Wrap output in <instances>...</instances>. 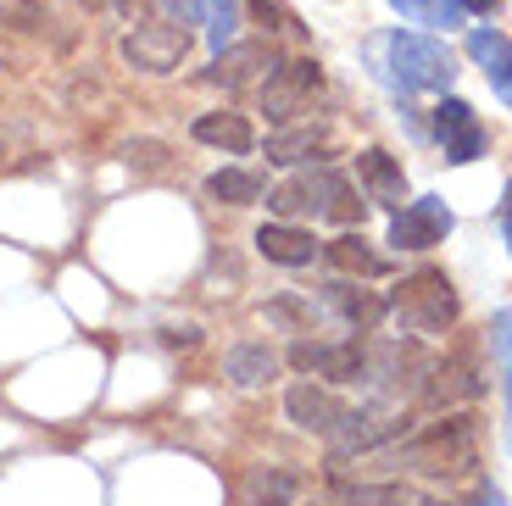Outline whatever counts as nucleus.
<instances>
[{
	"mask_svg": "<svg viewBox=\"0 0 512 506\" xmlns=\"http://www.w3.org/2000/svg\"><path fill=\"white\" fill-rule=\"evenodd\" d=\"M401 12V23H423V28H462L468 23V0H390Z\"/></svg>",
	"mask_w": 512,
	"mask_h": 506,
	"instance_id": "obj_23",
	"label": "nucleus"
},
{
	"mask_svg": "<svg viewBox=\"0 0 512 506\" xmlns=\"http://www.w3.org/2000/svg\"><path fill=\"white\" fill-rule=\"evenodd\" d=\"M312 156H329V128L323 123H295V128H279L268 140V162H279V167H301V162H312Z\"/></svg>",
	"mask_w": 512,
	"mask_h": 506,
	"instance_id": "obj_15",
	"label": "nucleus"
},
{
	"mask_svg": "<svg viewBox=\"0 0 512 506\" xmlns=\"http://www.w3.org/2000/svg\"><path fill=\"white\" fill-rule=\"evenodd\" d=\"M323 89V73L318 62H279L268 78H262V112L273 117V123H295L301 112H312V95Z\"/></svg>",
	"mask_w": 512,
	"mask_h": 506,
	"instance_id": "obj_5",
	"label": "nucleus"
},
{
	"mask_svg": "<svg viewBox=\"0 0 512 506\" xmlns=\"http://www.w3.org/2000/svg\"><path fill=\"white\" fill-rule=\"evenodd\" d=\"M262 62L273 67V45H234V51H218V62H212V73H206V84L240 89V84H251V78L262 73Z\"/></svg>",
	"mask_w": 512,
	"mask_h": 506,
	"instance_id": "obj_20",
	"label": "nucleus"
},
{
	"mask_svg": "<svg viewBox=\"0 0 512 506\" xmlns=\"http://www.w3.org/2000/svg\"><path fill=\"white\" fill-rule=\"evenodd\" d=\"M490 340H496V351L512 356V306H507V312H496V323H490Z\"/></svg>",
	"mask_w": 512,
	"mask_h": 506,
	"instance_id": "obj_27",
	"label": "nucleus"
},
{
	"mask_svg": "<svg viewBox=\"0 0 512 506\" xmlns=\"http://www.w3.org/2000/svg\"><path fill=\"white\" fill-rule=\"evenodd\" d=\"M273 367H279V356H273L268 345L245 340V345H234V351L223 356V379H229L234 390H262V384L273 379Z\"/></svg>",
	"mask_w": 512,
	"mask_h": 506,
	"instance_id": "obj_18",
	"label": "nucleus"
},
{
	"mask_svg": "<svg viewBox=\"0 0 512 506\" xmlns=\"http://www.w3.org/2000/svg\"><path fill=\"white\" fill-rule=\"evenodd\" d=\"M401 434V418L390 412V406H357V412H346V418L334 423V456H351V451H373V445L396 440Z\"/></svg>",
	"mask_w": 512,
	"mask_h": 506,
	"instance_id": "obj_10",
	"label": "nucleus"
},
{
	"mask_svg": "<svg viewBox=\"0 0 512 506\" xmlns=\"http://www.w3.org/2000/svg\"><path fill=\"white\" fill-rule=\"evenodd\" d=\"M256 251L268 256V262H279V267H312V256H318L323 245L295 223H262L256 228Z\"/></svg>",
	"mask_w": 512,
	"mask_h": 506,
	"instance_id": "obj_13",
	"label": "nucleus"
},
{
	"mask_svg": "<svg viewBox=\"0 0 512 506\" xmlns=\"http://www.w3.org/2000/svg\"><path fill=\"white\" fill-rule=\"evenodd\" d=\"M474 456H479V429H474V418L457 412V418L429 423V429L407 445V468L435 473V479H457V473L474 468Z\"/></svg>",
	"mask_w": 512,
	"mask_h": 506,
	"instance_id": "obj_4",
	"label": "nucleus"
},
{
	"mask_svg": "<svg viewBox=\"0 0 512 506\" xmlns=\"http://www.w3.org/2000/svg\"><path fill=\"white\" fill-rule=\"evenodd\" d=\"M390 317H396L401 334H446V329H457V317H462L457 284H451L440 267H418L412 279L396 284Z\"/></svg>",
	"mask_w": 512,
	"mask_h": 506,
	"instance_id": "obj_3",
	"label": "nucleus"
},
{
	"mask_svg": "<svg viewBox=\"0 0 512 506\" xmlns=\"http://www.w3.org/2000/svg\"><path fill=\"white\" fill-rule=\"evenodd\" d=\"M195 12H201V23H206L212 51H229L234 23H240V6H234V0H195Z\"/></svg>",
	"mask_w": 512,
	"mask_h": 506,
	"instance_id": "obj_24",
	"label": "nucleus"
},
{
	"mask_svg": "<svg viewBox=\"0 0 512 506\" xmlns=\"http://www.w3.org/2000/svg\"><path fill=\"white\" fill-rule=\"evenodd\" d=\"M128 162H140V167H162V145H128Z\"/></svg>",
	"mask_w": 512,
	"mask_h": 506,
	"instance_id": "obj_28",
	"label": "nucleus"
},
{
	"mask_svg": "<svg viewBox=\"0 0 512 506\" xmlns=\"http://www.w3.org/2000/svg\"><path fill=\"white\" fill-rule=\"evenodd\" d=\"M329 306L340 312V323L357 334H368L373 323H384L390 317V301H379L373 290H362V284H329Z\"/></svg>",
	"mask_w": 512,
	"mask_h": 506,
	"instance_id": "obj_17",
	"label": "nucleus"
},
{
	"mask_svg": "<svg viewBox=\"0 0 512 506\" xmlns=\"http://www.w3.org/2000/svg\"><path fill=\"white\" fill-rule=\"evenodd\" d=\"M373 62H379V78L401 95H423V89H451L457 78V62L440 39H423V34H379L368 45Z\"/></svg>",
	"mask_w": 512,
	"mask_h": 506,
	"instance_id": "obj_1",
	"label": "nucleus"
},
{
	"mask_svg": "<svg viewBox=\"0 0 512 506\" xmlns=\"http://www.w3.org/2000/svg\"><path fill=\"white\" fill-rule=\"evenodd\" d=\"M468 56L485 67L490 89L512 106V39L496 34V28H474V34H468Z\"/></svg>",
	"mask_w": 512,
	"mask_h": 506,
	"instance_id": "obj_14",
	"label": "nucleus"
},
{
	"mask_svg": "<svg viewBox=\"0 0 512 506\" xmlns=\"http://www.w3.org/2000/svg\"><path fill=\"white\" fill-rule=\"evenodd\" d=\"M284 418H290L295 429H307V434H334V423L346 418V406L334 401L323 384L301 379V384H290V390H284Z\"/></svg>",
	"mask_w": 512,
	"mask_h": 506,
	"instance_id": "obj_11",
	"label": "nucleus"
},
{
	"mask_svg": "<svg viewBox=\"0 0 512 506\" xmlns=\"http://www.w3.org/2000/svg\"><path fill=\"white\" fill-rule=\"evenodd\" d=\"M123 56L140 67V73H179V62L190 56V34H184L179 23L151 17V23H140L123 39Z\"/></svg>",
	"mask_w": 512,
	"mask_h": 506,
	"instance_id": "obj_7",
	"label": "nucleus"
},
{
	"mask_svg": "<svg viewBox=\"0 0 512 506\" xmlns=\"http://www.w3.org/2000/svg\"><path fill=\"white\" fill-rule=\"evenodd\" d=\"M357 178H362V195H368L373 206H384V212L407 206V173H401V162L390 151L368 145V151L357 156Z\"/></svg>",
	"mask_w": 512,
	"mask_h": 506,
	"instance_id": "obj_12",
	"label": "nucleus"
},
{
	"mask_svg": "<svg viewBox=\"0 0 512 506\" xmlns=\"http://www.w3.org/2000/svg\"><path fill=\"white\" fill-rule=\"evenodd\" d=\"M206 195L223 201V206H256L268 195V184H262V173H251V167H218V173L206 178Z\"/></svg>",
	"mask_w": 512,
	"mask_h": 506,
	"instance_id": "obj_22",
	"label": "nucleus"
},
{
	"mask_svg": "<svg viewBox=\"0 0 512 506\" xmlns=\"http://www.w3.org/2000/svg\"><path fill=\"white\" fill-rule=\"evenodd\" d=\"M407 490L401 484H346V490H334L329 506H401Z\"/></svg>",
	"mask_w": 512,
	"mask_h": 506,
	"instance_id": "obj_25",
	"label": "nucleus"
},
{
	"mask_svg": "<svg viewBox=\"0 0 512 506\" xmlns=\"http://www.w3.org/2000/svg\"><path fill=\"white\" fill-rule=\"evenodd\" d=\"M190 134L201 145H212V151H229V156H245L256 145V128L240 112H206V117H195Z\"/></svg>",
	"mask_w": 512,
	"mask_h": 506,
	"instance_id": "obj_16",
	"label": "nucleus"
},
{
	"mask_svg": "<svg viewBox=\"0 0 512 506\" xmlns=\"http://www.w3.org/2000/svg\"><path fill=\"white\" fill-rule=\"evenodd\" d=\"M240 495L245 506H290L301 495V479H295V468H251Z\"/></svg>",
	"mask_w": 512,
	"mask_h": 506,
	"instance_id": "obj_21",
	"label": "nucleus"
},
{
	"mask_svg": "<svg viewBox=\"0 0 512 506\" xmlns=\"http://www.w3.org/2000/svg\"><path fill=\"white\" fill-rule=\"evenodd\" d=\"M501 0H468V12H496Z\"/></svg>",
	"mask_w": 512,
	"mask_h": 506,
	"instance_id": "obj_31",
	"label": "nucleus"
},
{
	"mask_svg": "<svg viewBox=\"0 0 512 506\" xmlns=\"http://www.w3.org/2000/svg\"><path fill=\"white\" fill-rule=\"evenodd\" d=\"M268 206L279 217H323V223H362V195L346 173H334V167H318V173H295L290 184L268 190Z\"/></svg>",
	"mask_w": 512,
	"mask_h": 506,
	"instance_id": "obj_2",
	"label": "nucleus"
},
{
	"mask_svg": "<svg viewBox=\"0 0 512 506\" xmlns=\"http://www.w3.org/2000/svg\"><path fill=\"white\" fill-rule=\"evenodd\" d=\"M251 6H256V17H262V23L273 28V34H290V28H295V17L284 12L279 0H251Z\"/></svg>",
	"mask_w": 512,
	"mask_h": 506,
	"instance_id": "obj_26",
	"label": "nucleus"
},
{
	"mask_svg": "<svg viewBox=\"0 0 512 506\" xmlns=\"http://www.w3.org/2000/svg\"><path fill=\"white\" fill-rule=\"evenodd\" d=\"M507 379H512V373H507Z\"/></svg>",
	"mask_w": 512,
	"mask_h": 506,
	"instance_id": "obj_32",
	"label": "nucleus"
},
{
	"mask_svg": "<svg viewBox=\"0 0 512 506\" xmlns=\"http://www.w3.org/2000/svg\"><path fill=\"white\" fill-rule=\"evenodd\" d=\"M451 223H457V217H451V206L440 201V195H418V201L390 212V245H396V251H435L451 234Z\"/></svg>",
	"mask_w": 512,
	"mask_h": 506,
	"instance_id": "obj_6",
	"label": "nucleus"
},
{
	"mask_svg": "<svg viewBox=\"0 0 512 506\" xmlns=\"http://www.w3.org/2000/svg\"><path fill=\"white\" fill-rule=\"evenodd\" d=\"M290 362H295V373H312V379L346 384V379H362V373H368V345H357V340H340V345H329V340H301V345L290 351Z\"/></svg>",
	"mask_w": 512,
	"mask_h": 506,
	"instance_id": "obj_8",
	"label": "nucleus"
},
{
	"mask_svg": "<svg viewBox=\"0 0 512 506\" xmlns=\"http://www.w3.org/2000/svg\"><path fill=\"white\" fill-rule=\"evenodd\" d=\"M479 506H507V495H501L496 484H485V490H479Z\"/></svg>",
	"mask_w": 512,
	"mask_h": 506,
	"instance_id": "obj_30",
	"label": "nucleus"
},
{
	"mask_svg": "<svg viewBox=\"0 0 512 506\" xmlns=\"http://www.w3.org/2000/svg\"><path fill=\"white\" fill-rule=\"evenodd\" d=\"M435 140L446 145V162H479L485 156V145H490V134H485V123L474 117V106L468 101H440L435 106Z\"/></svg>",
	"mask_w": 512,
	"mask_h": 506,
	"instance_id": "obj_9",
	"label": "nucleus"
},
{
	"mask_svg": "<svg viewBox=\"0 0 512 506\" xmlns=\"http://www.w3.org/2000/svg\"><path fill=\"white\" fill-rule=\"evenodd\" d=\"M501 228H507V240H512V178H507V190H501Z\"/></svg>",
	"mask_w": 512,
	"mask_h": 506,
	"instance_id": "obj_29",
	"label": "nucleus"
},
{
	"mask_svg": "<svg viewBox=\"0 0 512 506\" xmlns=\"http://www.w3.org/2000/svg\"><path fill=\"white\" fill-rule=\"evenodd\" d=\"M323 256H329L334 273H357V279H384V273H390V256H379L362 234H340V240H329Z\"/></svg>",
	"mask_w": 512,
	"mask_h": 506,
	"instance_id": "obj_19",
	"label": "nucleus"
}]
</instances>
